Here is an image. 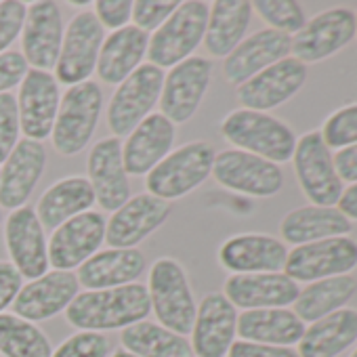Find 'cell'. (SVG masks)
Listing matches in <instances>:
<instances>
[{
    "instance_id": "1",
    "label": "cell",
    "mask_w": 357,
    "mask_h": 357,
    "mask_svg": "<svg viewBox=\"0 0 357 357\" xmlns=\"http://www.w3.org/2000/svg\"><path fill=\"white\" fill-rule=\"evenodd\" d=\"M151 313L147 286L135 282L109 290H84L66 309V319L80 332L124 330Z\"/></svg>"
},
{
    "instance_id": "2",
    "label": "cell",
    "mask_w": 357,
    "mask_h": 357,
    "mask_svg": "<svg viewBox=\"0 0 357 357\" xmlns=\"http://www.w3.org/2000/svg\"><path fill=\"white\" fill-rule=\"evenodd\" d=\"M221 135L238 149L269 160L273 164L288 162L294 155L296 137L292 128L263 112L234 109L221 122Z\"/></svg>"
},
{
    "instance_id": "3",
    "label": "cell",
    "mask_w": 357,
    "mask_h": 357,
    "mask_svg": "<svg viewBox=\"0 0 357 357\" xmlns=\"http://www.w3.org/2000/svg\"><path fill=\"white\" fill-rule=\"evenodd\" d=\"M215 149L206 141H192L170 151L155 168L147 172V194L168 202L198 190L213 174Z\"/></svg>"
},
{
    "instance_id": "4",
    "label": "cell",
    "mask_w": 357,
    "mask_h": 357,
    "mask_svg": "<svg viewBox=\"0 0 357 357\" xmlns=\"http://www.w3.org/2000/svg\"><path fill=\"white\" fill-rule=\"evenodd\" d=\"M211 5L204 0L178 3L174 13L153 32L147 47L149 63L155 68H174L202 45L206 34Z\"/></svg>"
},
{
    "instance_id": "5",
    "label": "cell",
    "mask_w": 357,
    "mask_h": 357,
    "mask_svg": "<svg viewBox=\"0 0 357 357\" xmlns=\"http://www.w3.org/2000/svg\"><path fill=\"white\" fill-rule=\"evenodd\" d=\"M147 292L160 326L181 336L192 332L198 307L181 263L174 259H158L149 271Z\"/></svg>"
},
{
    "instance_id": "6",
    "label": "cell",
    "mask_w": 357,
    "mask_h": 357,
    "mask_svg": "<svg viewBox=\"0 0 357 357\" xmlns=\"http://www.w3.org/2000/svg\"><path fill=\"white\" fill-rule=\"evenodd\" d=\"M103 107V93L95 80L70 86L59 101L57 118L53 124V145L61 155L80 153L99 122Z\"/></svg>"
},
{
    "instance_id": "7",
    "label": "cell",
    "mask_w": 357,
    "mask_h": 357,
    "mask_svg": "<svg viewBox=\"0 0 357 357\" xmlns=\"http://www.w3.org/2000/svg\"><path fill=\"white\" fill-rule=\"evenodd\" d=\"M164 84V72L151 63H141L118 91L107 105V126L116 139L130 135L160 101Z\"/></svg>"
},
{
    "instance_id": "8",
    "label": "cell",
    "mask_w": 357,
    "mask_h": 357,
    "mask_svg": "<svg viewBox=\"0 0 357 357\" xmlns=\"http://www.w3.org/2000/svg\"><path fill=\"white\" fill-rule=\"evenodd\" d=\"M294 172L303 194L313 206H334L342 196V181L334 168V155L321 132L303 135L294 147Z\"/></svg>"
},
{
    "instance_id": "9",
    "label": "cell",
    "mask_w": 357,
    "mask_h": 357,
    "mask_svg": "<svg viewBox=\"0 0 357 357\" xmlns=\"http://www.w3.org/2000/svg\"><path fill=\"white\" fill-rule=\"evenodd\" d=\"M213 176L219 185L255 198H271L284 188V174L278 164L242 149H225L217 153Z\"/></svg>"
},
{
    "instance_id": "10",
    "label": "cell",
    "mask_w": 357,
    "mask_h": 357,
    "mask_svg": "<svg viewBox=\"0 0 357 357\" xmlns=\"http://www.w3.org/2000/svg\"><path fill=\"white\" fill-rule=\"evenodd\" d=\"M103 40V26L95 13H78L63 32V43L55 66V80L68 86L86 82L97 68Z\"/></svg>"
},
{
    "instance_id": "11",
    "label": "cell",
    "mask_w": 357,
    "mask_h": 357,
    "mask_svg": "<svg viewBox=\"0 0 357 357\" xmlns=\"http://www.w3.org/2000/svg\"><path fill=\"white\" fill-rule=\"evenodd\" d=\"M357 267V242L349 236L330 238L296 246L288 252L284 271L294 282H317L336 275H349Z\"/></svg>"
},
{
    "instance_id": "12",
    "label": "cell",
    "mask_w": 357,
    "mask_h": 357,
    "mask_svg": "<svg viewBox=\"0 0 357 357\" xmlns=\"http://www.w3.org/2000/svg\"><path fill=\"white\" fill-rule=\"evenodd\" d=\"M213 78V61L204 57H190L170 68L164 76L160 95V114L172 124H183L198 112Z\"/></svg>"
},
{
    "instance_id": "13",
    "label": "cell",
    "mask_w": 357,
    "mask_h": 357,
    "mask_svg": "<svg viewBox=\"0 0 357 357\" xmlns=\"http://www.w3.org/2000/svg\"><path fill=\"white\" fill-rule=\"evenodd\" d=\"M355 13L342 7L324 11L303 26L292 38L290 51L301 63H319L342 51L355 36Z\"/></svg>"
},
{
    "instance_id": "14",
    "label": "cell",
    "mask_w": 357,
    "mask_h": 357,
    "mask_svg": "<svg viewBox=\"0 0 357 357\" xmlns=\"http://www.w3.org/2000/svg\"><path fill=\"white\" fill-rule=\"evenodd\" d=\"M5 244L22 278L38 280L49 269V244L36 208L22 206L5 223Z\"/></svg>"
},
{
    "instance_id": "15",
    "label": "cell",
    "mask_w": 357,
    "mask_h": 357,
    "mask_svg": "<svg viewBox=\"0 0 357 357\" xmlns=\"http://www.w3.org/2000/svg\"><path fill=\"white\" fill-rule=\"evenodd\" d=\"M107 221L99 213H82L59 225L49 240V265L57 271H72L99 252L105 240Z\"/></svg>"
},
{
    "instance_id": "16",
    "label": "cell",
    "mask_w": 357,
    "mask_h": 357,
    "mask_svg": "<svg viewBox=\"0 0 357 357\" xmlns=\"http://www.w3.org/2000/svg\"><path fill=\"white\" fill-rule=\"evenodd\" d=\"M63 17L57 3L38 0L28 7L24 30H22V49L24 59L34 70H55L61 43H63Z\"/></svg>"
},
{
    "instance_id": "17",
    "label": "cell",
    "mask_w": 357,
    "mask_h": 357,
    "mask_svg": "<svg viewBox=\"0 0 357 357\" xmlns=\"http://www.w3.org/2000/svg\"><path fill=\"white\" fill-rule=\"evenodd\" d=\"M59 84L53 74L30 68L20 84V128L26 139L45 141L53 132V124L59 109Z\"/></svg>"
},
{
    "instance_id": "18",
    "label": "cell",
    "mask_w": 357,
    "mask_h": 357,
    "mask_svg": "<svg viewBox=\"0 0 357 357\" xmlns=\"http://www.w3.org/2000/svg\"><path fill=\"white\" fill-rule=\"evenodd\" d=\"M307 80V66L294 57H286L242 86H238V99L244 109L252 112H267L286 101H290Z\"/></svg>"
},
{
    "instance_id": "19",
    "label": "cell",
    "mask_w": 357,
    "mask_h": 357,
    "mask_svg": "<svg viewBox=\"0 0 357 357\" xmlns=\"http://www.w3.org/2000/svg\"><path fill=\"white\" fill-rule=\"evenodd\" d=\"M170 217V204L151 196L139 194L128 198L107 221L105 242L112 248H135Z\"/></svg>"
},
{
    "instance_id": "20",
    "label": "cell",
    "mask_w": 357,
    "mask_h": 357,
    "mask_svg": "<svg viewBox=\"0 0 357 357\" xmlns=\"http://www.w3.org/2000/svg\"><path fill=\"white\" fill-rule=\"evenodd\" d=\"M238 311L221 292L202 298L192 328V351L198 357H225L236 342Z\"/></svg>"
},
{
    "instance_id": "21",
    "label": "cell",
    "mask_w": 357,
    "mask_h": 357,
    "mask_svg": "<svg viewBox=\"0 0 357 357\" xmlns=\"http://www.w3.org/2000/svg\"><path fill=\"white\" fill-rule=\"evenodd\" d=\"M47 166V149L40 141L22 139L0 170V208L26 206Z\"/></svg>"
},
{
    "instance_id": "22",
    "label": "cell",
    "mask_w": 357,
    "mask_h": 357,
    "mask_svg": "<svg viewBox=\"0 0 357 357\" xmlns=\"http://www.w3.org/2000/svg\"><path fill=\"white\" fill-rule=\"evenodd\" d=\"M89 183L95 202L103 211L116 213L130 198V181L122 162V143L116 137L101 139L89 153Z\"/></svg>"
},
{
    "instance_id": "23",
    "label": "cell",
    "mask_w": 357,
    "mask_h": 357,
    "mask_svg": "<svg viewBox=\"0 0 357 357\" xmlns=\"http://www.w3.org/2000/svg\"><path fill=\"white\" fill-rule=\"evenodd\" d=\"M80 282L72 271H51L28 286H22L13 301V311L17 317L28 321H45L66 311L70 303L78 296Z\"/></svg>"
},
{
    "instance_id": "24",
    "label": "cell",
    "mask_w": 357,
    "mask_h": 357,
    "mask_svg": "<svg viewBox=\"0 0 357 357\" xmlns=\"http://www.w3.org/2000/svg\"><path fill=\"white\" fill-rule=\"evenodd\" d=\"M292 47V36L282 34L278 30H261L246 40H242L223 63V74L229 84L242 86L269 66L288 57Z\"/></svg>"
},
{
    "instance_id": "25",
    "label": "cell",
    "mask_w": 357,
    "mask_h": 357,
    "mask_svg": "<svg viewBox=\"0 0 357 357\" xmlns=\"http://www.w3.org/2000/svg\"><path fill=\"white\" fill-rule=\"evenodd\" d=\"M298 286L286 273H234L225 282V296L234 307L252 309H286L294 305Z\"/></svg>"
},
{
    "instance_id": "26",
    "label": "cell",
    "mask_w": 357,
    "mask_h": 357,
    "mask_svg": "<svg viewBox=\"0 0 357 357\" xmlns=\"http://www.w3.org/2000/svg\"><path fill=\"white\" fill-rule=\"evenodd\" d=\"M176 128L174 124L158 114H149L122 145V162L126 174L141 176L155 168L172 149Z\"/></svg>"
},
{
    "instance_id": "27",
    "label": "cell",
    "mask_w": 357,
    "mask_h": 357,
    "mask_svg": "<svg viewBox=\"0 0 357 357\" xmlns=\"http://www.w3.org/2000/svg\"><path fill=\"white\" fill-rule=\"evenodd\" d=\"M286 259L284 242L263 234L234 236L219 250L221 265L234 273H280Z\"/></svg>"
},
{
    "instance_id": "28",
    "label": "cell",
    "mask_w": 357,
    "mask_h": 357,
    "mask_svg": "<svg viewBox=\"0 0 357 357\" xmlns=\"http://www.w3.org/2000/svg\"><path fill=\"white\" fill-rule=\"evenodd\" d=\"M145 271V257L137 248H107L78 267V282L86 290H109L135 284Z\"/></svg>"
},
{
    "instance_id": "29",
    "label": "cell",
    "mask_w": 357,
    "mask_h": 357,
    "mask_svg": "<svg viewBox=\"0 0 357 357\" xmlns=\"http://www.w3.org/2000/svg\"><path fill=\"white\" fill-rule=\"evenodd\" d=\"M149 47V34L137 26H126L112 32L101 47L97 59V74L107 84L124 82L143 61Z\"/></svg>"
},
{
    "instance_id": "30",
    "label": "cell",
    "mask_w": 357,
    "mask_h": 357,
    "mask_svg": "<svg viewBox=\"0 0 357 357\" xmlns=\"http://www.w3.org/2000/svg\"><path fill=\"white\" fill-rule=\"evenodd\" d=\"M349 231L351 221L334 206H301L290 211L280 223V234L284 242L296 246L342 238Z\"/></svg>"
},
{
    "instance_id": "31",
    "label": "cell",
    "mask_w": 357,
    "mask_h": 357,
    "mask_svg": "<svg viewBox=\"0 0 357 357\" xmlns=\"http://www.w3.org/2000/svg\"><path fill=\"white\" fill-rule=\"evenodd\" d=\"M357 340V311H334L309 328L298 340V357H338Z\"/></svg>"
},
{
    "instance_id": "32",
    "label": "cell",
    "mask_w": 357,
    "mask_h": 357,
    "mask_svg": "<svg viewBox=\"0 0 357 357\" xmlns=\"http://www.w3.org/2000/svg\"><path fill=\"white\" fill-rule=\"evenodd\" d=\"M236 334L248 342L290 347L303 338L305 321L290 309H252L238 317Z\"/></svg>"
},
{
    "instance_id": "33",
    "label": "cell",
    "mask_w": 357,
    "mask_h": 357,
    "mask_svg": "<svg viewBox=\"0 0 357 357\" xmlns=\"http://www.w3.org/2000/svg\"><path fill=\"white\" fill-rule=\"evenodd\" d=\"M95 204V192L84 176H68L53 183L40 198L36 215L45 229H57L66 221L89 213Z\"/></svg>"
},
{
    "instance_id": "34",
    "label": "cell",
    "mask_w": 357,
    "mask_h": 357,
    "mask_svg": "<svg viewBox=\"0 0 357 357\" xmlns=\"http://www.w3.org/2000/svg\"><path fill=\"white\" fill-rule=\"evenodd\" d=\"M252 3L248 0H217L211 5L204 45L213 57H227L250 26Z\"/></svg>"
},
{
    "instance_id": "35",
    "label": "cell",
    "mask_w": 357,
    "mask_h": 357,
    "mask_svg": "<svg viewBox=\"0 0 357 357\" xmlns=\"http://www.w3.org/2000/svg\"><path fill=\"white\" fill-rule=\"evenodd\" d=\"M357 292V280L351 275H336L311 282L298 292L294 313L301 321H317L334 311H340Z\"/></svg>"
},
{
    "instance_id": "36",
    "label": "cell",
    "mask_w": 357,
    "mask_h": 357,
    "mask_svg": "<svg viewBox=\"0 0 357 357\" xmlns=\"http://www.w3.org/2000/svg\"><path fill=\"white\" fill-rule=\"evenodd\" d=\"M124 351L137 357H194L192 342L153 321H137L120 334Z\"/></svg>"
},
{
    "instance_id": "37",
    "label": "cell",
    "mask_w": 357,
    "mask_h": 357,
    "mask_svg": "<svg viewBox=\"0 0 357 357\" xmlns=\"http://www.w3.org/2000/svg\"><path fill=\"white\" fill-rule=\"evenodd\" d=\"M0 353L7 357H51L47 334L15 313H0Z\"/></svg>"
},
{
    "instance_id": "38",
    "label": "cell",
    "mask_w": 357,
    "mask_h": 357,
    "mask_svg": "<svg viewBox=\"0 0 357 357\" xmlns=\"http://www.w3.org/2000/svg\"><path fill=\"white\" fill-rule=\"evenodd\" d=\"M252 9L271 26V30H278L282 34H298L303 30L305 11L294 0H257Z\"/></svg>"
},
{
    "instance_id": "39",
    "label": "cell",
    "mask_w": 357,
    "mask_h": 357,
    "mask_svg": "<svg viewBox=\"0 0 357 357\" xmlns=\"http://www.w3.org/2000/svg\"><path fill=\"white\" fill-rule=\"evenodd\" d=\"M321 137L330 149H344L357 145V103L336 109L326 122Z\"/></svg>"
},
{
    "instance_id": "40",
    "label": "cell",
    "mask_w": 357,
    "mask_h": 357,
    "mask_svg": "<svg viewBox=\"0 0 357 357\" xmlns=\"http://www.w3.org/2000/svg\"><path fill=\"white\" fill-rule=\"evenodd\" d=\"M109 340L101 332H76L66 338L51 357H107Z\"/></svg>"
},
{
    "instance_id": "41",
    "label": "cell",
    "mask_w": 357,
    "mask_h": 357,
    "mask_svg": "<svg viewBox=\"0 0 357 357\" xmlns=\"http://www.w3.org/2000/svg\"><path fill=\"white\" fill-rule=\"evenodd\" d=\"M20 143V109L17 99L11 93L0 95V164L11 155Z\"/></svg>"
},
{
    "instance_id": "42",
    "label": "cell",
    "mask_w": 357,
    "mask_h": 357,
    "mask_svg": "<svg viewBox=\"0 0 357 357\" xmlns=\"http://www.w3.org/2000/svg\"><path fill=\"white\" fill-rule=\"evenodd\" d=\"M28 5L20 0H3L0 3V55L15 43L20 32L24 30Z\"/></svg>"
},
{
    "instance_id": "43",
    "label": "cell",
    "mask_w": 357,
    "mask_h": 357,
    "mask_svg": "<svg viewBox=\"0 0 357 357\" xmlns=\"http://www.w3.org/2000/svg\"><path fill=\"white\" fill-rule=\"evenodd\" d=\"M178 7L174 0L168 3H158V0H137L132 3V20L135 26L143 32H155Z\"/></svg>"
},
{
    "instance_id": "44",
    "label": "cell",
    "mask_w": 357,
    "mask_h": 357,
    "mask_svg": "<svg viewBox=\"0 0 357 357\" xmlns=\"http://www.w3.org/2000/svg\"><path fill=\"white\" fill-rule=\"evenodd\" d=\"M93 13L103 30L109 28L116 32L120 28H126L128 20L132 17V3L130 0H97Z\"/></svg>"
},
{
    "instance_id": "45",
    "label": "cell",
    "mask_w": 357,
    "mask_h": 357,
    "mask_svg": "<svg viewBox=\"0 0 357 357\" xmlns=\"http://www.w3.org/2000/svg\"><path fill=\"white\" fill-rule=\"evenodd\" d=\"M30 66L20 51H7L0 55V95L20 86Z\"/></svg>"
},
{
    "instance_id": "46",
    "label": "cell",
    "mask_w": 357,
    "mask_h": 357,
    "mask_svg": "<svg viewBox=\"0 0 357 357\" xmlns=\"http://www.w3.org/2000/svg\"><path fill=\"white\" fill-rule=\"evenodd\" d=\"M227 357H298V353L290 347H273V344L238 340L231 344Z\"/></svg>"
},
{
    "instance_id": "47",
    "label": "cell",
    "mask_w": 357,
    "mask_h": 357,
    "mask_svg": "<svg viewBox=\"0 0 357 357\" xmlns=\"http://www.w3.org/2000/svg\"><path fill=\"white\" fill-rule=\"evenodd\" d=\"M22 275L13 263H0V313L13 305L15 296L22 290Z\"/></svg>"
},
{
    "instance_id": "48",
    "label": "cell",
    "mask_w": 357,
    "mask_h": 357,
    "mask_svg": "<svg viewBox=\"0 0 357 357\" xmlns=\"http://www.w3.org/2000/svg\"><path fill=\"white\" fill-rule=\"evenodd\" d=\"M334 168L340 181L357 183V145L338 149L334 155Z\"/></svg>"
},
{
    "instance_id": "49",
    "label": "cell",
    "mask_w": 357,
    "mask_h": 357,
    "mask_svg": "<svg viewBox=\"0 0 357 357\" xmlns=\"http://www.w3.org/2000/svg\"><path fill=\"white\" fill-rule=\"evenodd\" d=\"M338 211L349 221H357V183H353L351 188L342 190V196L338 200Z\"/></svg>"
},
{
    "instance_id": "50",
    "label": "cell",
    "mask_w": 357,
    "mask_h": 357,
    "mask_svg": "<svg viewBox=\"0 0 357 357\" xmlns=\"http://www.w3.org/2000/svg\"><path fill=\"white\" fill-rule=\"evenodd\" d=\"M112 357H137V355H132V353H128V351H124V349H118Z\"/></svg>"
},
{
    "instance_id": "51",
    "label": "cell",
    "mask_w": 357,
    "mask_h": 357,
    "mask_svg": "<svg viewBox=\"0 0 357 357\" xmlns=\"http://www.w3.org/2000/svg\"><path fill=\"white\" fill-rule=\"evenodd\" d=\"M0 223H3V208H0Z\"/></svg>"
},
{
    "instance_id": "52",
    "label": "cell",
    "mask_w": 357,
    "mask_h": 357,
    "mask_svg": "<svg viewBox=\"0 0 357 357\" xmlns=\"http://www.w3.org/2000/svg\"><path fill=\"white\" fill-rule=\"evenodd\" d=\"M351 357H357V349H355V351H353V355H351Z\"/></svg>"
},
{
    "instance_id": "53",
    "label": "cell",
    "mask_w": 357,
    "mask_h": 357,
    "mask_svg": "<svg viewBox=\"0 0 357 357\" xmlns=\"http://www.w3.org/2000/svg\"><path fill=\"white\" fill-rule=\"evenodd\" d=\"M355 22H357V17H355ZM355 34H357V30H355Z\"/></svg>"
}]
</instances>
